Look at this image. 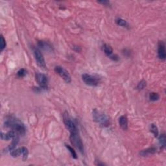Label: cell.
Masks as SVG:
<instances>
[{
	"mask_svg": "<svg viewBox=\"0 0 166 166\" xmlns=\"http://www.w3.org/2000/svg\"><path fill=\"white\" fill-rule=\"evenodd\" d=\"M26 74H27V70L24 69V68H21V69H20L17 72V76L20 78L24 77L26 75Z\"/></svg>",
	"mask_w": 166,
	"mask_h": 166,
	"instance_id": "cb8c5ba5",
	"label": "cell"
},
{
	"mask_svg": "<svg viewBox=\"0 0 166 166\" xmlns=\"http://www.w3.org/2000/svg\"><path fill=\"white\" fill-rule=\"evenodd\" d=\"M38 45L40 48L45 50V51H49V52H51L53 51V48L52 45L50 44V43L46 41H43V40L39 41L38 42Z\"/></svg>",
	"mask_w": 166,
	"mask_h": 166,
	"instance_id": "7c38bea8",
	"label": "cell"
},
{
	"mask_svg": "<svg viewBox=\"0 0 166 166\" xmlns=\"http://www.w3.org/2000/svg\"><path fill=\"white\" fill-rule=\"evenodd\" d=\"M95 165H105L104 163H101V162H98V163H95Z\"/></svg>",
	"mask_w": 166,
	"mask_h": 166,
	"instance_id": "83f0119b",
	"label": "cell"
},
{
	"mask_svg": "<svg viewBox=\"0 0 166 166\" xmlns=\"http://www.w3.org/2000/svg\"><path fill=\"white\" fill-rule=\"evenodd\" d=\"M150 131L153 133L155 138H157L159 134V131H158V129L157 126L154 124H151L150 127Z\"/></svg>",
	"mask_w": 166,
	"mask_h": 166,
	"instance_id": "d6986e66",
	"label": "cell"
},
{
	"mask_svg": "<svg viewBox=\"0 0 166 166\" xmlns=\"http://www.w3.org/2000/svg\"><path fill=\"white\" fill-rule=\"evenodd\" d=\"M156 148H155L154 147H152L141 151L140 152V154L142 156H149L150 155H152L154 154V153H156Z\"/></svg>",
	"mask_w": 166,
	"mask_h": 166,
	"instance_id": "4fadbf2b",
	"label": "cell"
},
{
	"mask_svg": "<svg viewBox=\"0 0 166 166\" xmlns=\"http://www.w3.org/2000/svg\"><path fill=\"white\" fill-rule=\"evenodd\" d=\"M158 56L162 60H165L166 59L165 45L164 41H159L158 44Z\"/></svg>",
	"mask_w": 166,
	"mask_h": 166,
	"instance_id": "30bf717a",
	"label": "cell"
},
{
	"mask_svg": "<svg viewBox=\"0 0 166 166\" xmlns=\"http://www.w3.org/2000/svg\"><path fill=\"white\" fill-rule=\"evenodd\" d=\"M99 3H101V4H102L104 6H107V7H110V2L109 1H106V0H103V1H98Z\"/></svg>",
	"mask_w": 166,
	"mask_h": 166,
	"instance_id": "d4e9b609",
	"label": "cell"
},
{
	"mask_svg": "<svg viewBox=\"0 0 166 166\" xmlns=\"http://www.w3.org/2000/svg\"><path fill=\"white\" fill-rule=\"evenodd\" d=\"M146 86H147V82L145 81L142 80L138 83V85H137L136 88L139 90H142L146 87Z\"/></svg>",
	"mask_w": 166,
	"mask_h": 166,
	"instance_id": "603a6c76",
	"label": "cell"
},
{
	"mask_svg": "<svg viewBox=\"0 0 166 166\" xmlns=\"http://www.w3.org/2000/svg\"><path fill=\"white\" fill-rule=\"evenodd\" d=\"M35 80L42 89H47L48 88L49 79L45 74L37 72L35 73Z\"/></svg>",
	"mask_w": 166,
	"mask_h": 166,
	"instance_id": "52a82bcc",
	"label": "cell"
},
{
	"mask_svg": "<svg viewBox=\"0 0 166 166\" xmlns=\"http://www.w3.org/2000/svg\"><path fill=\"white\" fill-rule=\"evenodd\" d=\"M32 52H33V55L35 58L36 61H37V64L41 68L46 69V62H45V60H44V56H43L40 50L35 46H32Z\"/></svg>",
	"mask_w": 166,
	"mask_h": 166,
	"instance_id": "5b68a950",
	"label": "cell"
},
{
	"mask_svg": "<svg viewBox=\"0 0 166 166\" xmlns=\"http://www.w3.org/2000/svg\"><path fill=\"white\" fill-rule=\"evenodd\" d=\"M66 145V147L67 148L68 150L70 151V153H71L72 157H73V158H75V159H77V154L76 152H75V151L73 149V147H71L69 145Z\"/></svg>",
	"mask_w": 166,
	"mask_h": 166,
	"instance_id": "44dd1931",
	"label": "cell"
},
{
	"mask_svg": "<svg viewBox=\"0 0 166 166\" xmlns=\"http://www.w3.org/2000/svg\"><path fill=\"white\" fill-rule=\"evenodd\" d=\"M102 49H103V52L105 53V55L107 57H110V56L113 55V49L109 44H103L102 46Z\"/></svg>",
	"mask_w": 166,
	"mask_h": 166,
	"instance_id": "2e32d148",
	"label": "cell"
},
{
	"mask_svg": "<svg viewBox=\"0 0 166 166\" xmlns=\"http://www.w3.org/2000/svg\"><path fill=\"white\" fill-rule=\"evenodd\" d=\"M73 48L74 51H75L76 52H79V51H81V48L79 46H73Z\"/></svg>",
	"mask_w": 166,
	"mask_h": 166,
	"instance_id": "4316f807",
	"label": "cell"
},
{
	"mask_svg": "<svg viewBox=\"0 0 166 166\" xmlns=\"http://www.w3.org/2000/svg\"><path fill=\"white\" fill-rule=\"evenodd\" d=\"M149 99L151 101H156L159 100L160 95L156 92H151L149 95Z\"/></svg>",
	"mask_w": 166,
	"mask_h": 166,
	"instance_id": "ffe728a7",
	"label": "cell"
},
{
	"mask_svg": "<svg viewBox=\"0 0 166 166\" xmlns=\"http://www.w3.org/2000/svg\"><path fill=\"white\" fill-rule=\"evenodd\" d=\"M63 122L65 125V127H66L70 133L79 131L76 125L72 121L69 114L67 112H65L63 114Z\"/></svg>",
	"mask_w": 166,
	"mask_h": 166,
	"instance_id": "277c9868",
	"label": "cell"
},
{
	"mask_svg": "<svg viewBox=\"0 0 166 166\" xmlns=\"http://www.w3.org/2000/svg\"><path fill=\"white\" fill-rule=\"evenodd\" d=\"M16 136H19V135L15 131H12V130H10V131L7 132V133H3V132L1 133V140H6V141H8L10 139L12 140L14 137H16Z\"/></svg>",
	"mask_w": 166,
	"mask_h": 166,
	"instance_id": "8fae6325",
	"label": "cell"
},
{
	"mask_svg": "<svg viewBox=\"0 0 166 166\" xmlns=\"http://www.w3.org/2000/svg\"><path fill=\"white\" fill-rule=\"evenodd\" d=\"M4 126L7 128L11 129L19 136H24L26 132V128L24 124L13 115H9L6 118Z\"/></svg>",
	"mask_w": 166,
	"mask_h": 166,
	"instance_id": "6da1fadb",
	"label": "cell"
},
{
	"mask_svg": "<svg viewBox=\"0 0 166 166\" xmlns=\"http://www.w3.org/2000/svg\"><path fill=\"white\" fill-rule=\"evenodd\" d=\"M10 156L13 158H17L20 156V155H22L23 160H26L28 156L29 151L26 147H21L20 148H18V149H13L12 151H10Z\"/></svg>",
	"mask_w": 166,
	"mask_h": 166,
	"instance_id": "ba28073f",
	"label": "cell"
},
{
	"mask_svg": "<svg viewBox=\"0 0 166 166\" xmlns=\"http://www.w3.org/2000/svg\"><path fill=\"white\" fill-rule=\"evenodd\" d=\"M82 79L86 85L90 86H97L100 82V79L98 77L88 73L82 75Z\"/></svg>",
	"mask_w": 166,
	"mask_h": 166,
	"instance_id": "8992f818",
	"label": "cell"
},
{
	"mask_svg": "<svg viewBox=\"0 0 166 166\" xmlns=\"http://www.w3.org/2000/svg\"><path fill=\"white\" fill-rule=\"evenodd\" d=\"M109 58H110V59H111L112 60L115 61V62L119 60V57L117 55H115V54H114V55L113 54V55H112V56H110Z\"/></svg>",
	"mask_w": 166,
	"mask_h": 166,
	"instance_id": "484cf974",
	"label": "cell"
},
{
	"mask_svg": "<svg viewBox=\"0 0 166 166\" xmlns=\"http://www.w3.org/2000/svg\"><path fill=\"white\" fill-rule=\"evenodd\" d=\"M115 23L117 25L120 26L122 27H125V28H129V25L128 22L125 20L121 18H117L115 19Z\"/></svg>",
	"mask_w": 166,
	"mask_h": 166,
	"instance_id": "e0dca14e",
	"label": "cell"
},
{
	"mask_svg": "<svg viewBox=\"0 0 166 166\" xmlns=\"http://www.w3.org/2000/svg\"><path fill=\"white\" fill-rule=\"evenodd\" d=\"M119 124L121 128L123 130V131H127L128 129V119L126 115H123L119 119Z\"/></svg>",
	"mask_w": 166,
	"mask_h": 166,
	"instance_id": "5bb4252c",
	"label": "cell"
},
{
	"mask_svg": "<svg viewBox=\"0 0 166 166\" xmlns=\"http://www.w3.org/2000/svg\"><path fill=\"white\" fill-rule=\"evenodd\" d=\"M158 141H159L160 145L161 146V149H164L166 145V138H165V134L164 133L161 134L159 136V137H158Z\"/></svg>",
	"mask_w": 166,
	"mask_h": 166,
	"instance_id": "ac0fdd59",
	"label": "cell"
},
{
	"mask_svg": "<svg viewBox=\"0 0 166 166\" xmlns=\"http://www.w3.org/2000/svg\"><path fill=\"white\" fill-rule=\"evenodd\" d=\"M55 71L64 79V81H66L67 83L71 82V78L70 75L68 73V71L66 69H64L63 67L60 66H55Z\"/></svg>",
	"mask_w": 166,
	"mask_h": 166,
	"instance_id": "9c48e42d",
	"label": "cell"
},
{
	"mask_svg": "<svg viewBox=\"0 0 166 166\" xmlns=\"http://www.w3.org/2000/svg\"><path fill=\"white\" fill-rule=\"evenodd\" d=\"M92 117L93 121L103 127H109L110 125L109 118L105 114L96 109H94L92 111Z\"/></svg>",
	"mask_w": 166,
	"mask_h": 166,
	"instance_id": "7a4b0ae2",
	"label": "cell"
},
{
	"mask_svg": "<svg viewBox=\"0 0 166 166\" xmlns=\"http://www.w3.org/2000/svg\"><path fill=\"white\" fill-rule=\"evenodd\" d=\"M70 140L71 143L76 148V149H77L81 153H84V145H83V143L80 135H79V131L70 133Z\"/></svg>",
	"mask_w": 166,
	"mask_h": 166,
	"instance_id": "3957f363",
	"label": "cell"
},
{
	"mask_svg": "<svg viewBox=\"0 0 166 166\" xmlns=\"http://www.w3.org/2000/svg\"><path fill=\"white\" fill-rule=\"evenodd\" d=\"M6 48V41L5 39L3 37V36L1 35L0 37V50L2 51L3 49Z\"/></svg>",
	"mask_w": 166,
	"mask_h": 166,
	"instance_id": "7402d4cb",
	"label": "cell"
},
{
	"mask_svg": "<svg viewBox=\"0 0 166 166\" xmlns=\"http://www.w3.org/2000/svg\"><path fill=\"white\" fill-rule=\"evenodd\" d=\"M19 140H20L19 136H16V137H14V138L12 140L11 143H10V145L6 148V149H5L6 152H7V151H9V152H10V151L15 149L16 146L19 143Z\"/></svg>",
	"mask_w": 166,
	"mask_h": 166,
	"instance_id": "9a60e30c",
	"label": "cell"
}]
</instances>
